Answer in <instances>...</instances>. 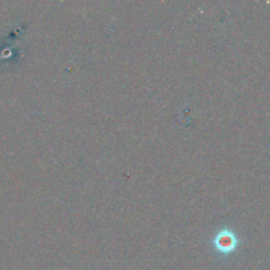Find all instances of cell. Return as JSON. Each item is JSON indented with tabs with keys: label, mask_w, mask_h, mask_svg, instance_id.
<instances>
[{
	"label": "cell",
	"mask_w": 270,
	"mask_h": 270,
	"mask_svg": "<svg viewBox=\"0 0 270 270\" xmlns=\"http://www.w3.org/2000/svg\"><path fill=\"white\" fill-rule=\"evenodd\" d=\"M239 245V239L236 234L230 229H223L219 231L213 239V246L221 255H229L233 252Z\"/></svg>",
	"instance_id": "cell-1"
}]
</instances>
